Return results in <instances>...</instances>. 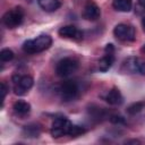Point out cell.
I'll list each match as a JSON object with an SVG mask.
<instances>
[{"label":"cell","instance_id":"cell-7","mask_svg":"<svg viewBox=\"0 0 145 145\" xmlns=\"http://www.w3.org/2000/svg\"><path fill=\"white\" fill-rule=\"evenodd\" d=\"M113 34H114L116 39H118L119 41H122V42H133L136 37L135 27L133 25L123 24V23L118 24L114 27Z\"/></svg>","mask_w":145,"mask_h":145},{"label":"cell","instance_id":"cell-23","mask_svg":"<svg viewBox=\"0 0 145 145\" xmlns=\"http://www.w3.org/2000/svg\"><path fill=\"white\" fill-rule=\"evenodd\" d=\"M127 143H128V144H138V143H140V142L137 140V139H133V140H128Z\"/></svg>","mask_w":145,"mask_h":145},{"label":"cell","instance_id":"cell-8","mask_svg":"<svg viewBox=\"0 0 145 145\" xmlns=\"http://www.w3.org/2000/svg\"><path fill=\"white\" fill-rule=\"evenodd\" d=\"M114 62V48L112 44H106L104 56L99 60V70L102 72L108 71Z\"/></svg>","mask_w":145,"mask_h":145},{"label":"cell","instance_id":"cell-10","mask_svg":"<svg viewBox=\"0 0 145 145\" xmlns=\"http://www.w3.org/2000/svg\"><path fill=\"white\" fill-rule=\"evenodd\" d=\"M100 16H101L100 7L93 1L86 2V5L84 6V9H83V17L86 20L94 22V20H97L100 18Z\"/></svg>","mask_w":145,"mask_h":145},{"label":"cell","instance_id":"cell-9","mask_svg":"<svg viewBox=\"0 0 145 145\" xmlns=\"http://www.w3.org/2000/svg\"><path fill=\"white\" fill-rule=\"evenodd\" d=\"M123 66H126L127 70L130 72H137L139 75H145V61L140 58L130 57L125 61Z\"/></svg>","mask_w":145,"mask_h":145},{"label":"cell","instance_id":"cell-13","mask_svg":"<svg viewBox=\"0 0 145 145\" xmlns=\"http://www.w3.org/2000/svg\"><path fill=\"white\" fill-rule=\"evenodd\" d=\"M12 109H14V112L16 116L18 117H26L29 112H31V104L26 101H23V100H18L14 103L12 105Z\"/></svg>","mask_w":145,"mask_h":145},{"label":"cell","instance_id":"cell-21","mask_svg":"<svg viewBox=\"0 0 145 145\" xmlns=\"http://www.w3.org/2000/svg\"><path fill=\"white\" fill-rule=\"evenodd\" d=\"M1 91H2V102H3L5 99H6L7 92H8V87H7L6 83H1Z\"/></svg>","mask_w":145,"mask_h":145},{"label":"cell","instance_id":"cell-3","mask_svg":"<svg viewBox=\"0 0 145 145\" xmlns=\"http://www.w3.org/2000/svg\"><path fill=\"white\" fill-rule=\"evenodd\" d=\"M78 69V61L74 58L66 57L57 62L56 74L59 77H68Z\"/></svg>","mask_w":145,"mask_h":145},{"label":"cell","instance_id":"cell-19","mask_svg":"<svg viewBox=\"0 0 145 145\" xmlns=\"http://www.w3.org/2000/svg\"><path fill=\"white\" fill-rule=\"evenodd\" d=\"M85 133V129L80 126H77V125H71L70 127V130H69V136L71 137H77V136H80L82 134Z\"/></svg>","mask_w":145,"mask_h":145},{"label":"cell","instance_id":"cell-22","mask_svg":"<svg viewBox=\"0 0 145 145\" xmlns=\"http://www.w3.org/2000/svg\"><path fill=\"white\" fill-rule=\"evenodd\" d=\"M138 6L145 8V0H138Z\"/></svg>","mask_w":145,"mask_h":145},{"label":"cell","instance_id":"cell-18","mask_svg":"<svg viewBox=\"0 0 145 145\" xmlns=\"http://www.w3.org/2000/svg\"><path fill=\"white\" fill-rule=\"evenodd\" d=\"M14 57H15V54H14V52H12L10 49H2V50L0 51V59H1V61H3V62L11 61V60L14 59Z\"/></svg>","mask_w":145,"mask_h":145},{"label":"cell","instance_id":"cell-17","mask_svg":"<svg viewBox=\"0 0 145 145\" xmlns=\"http://www.w3.org/2000/svg\"><path fill=\"white\" fill-rule=\"evenodd\" d=\"M144 108H145V102H144V101L134 102V103H131V104L127 108V113H129V114H136V113L140 112Z\"/></svg>","mask_w":145,"mask_h":145},{"label":"cell","instance_id":"cell-25","mask_svg":"<svg viewBox=\"0 0 145 145\" xmlns=\"http://www.w3.org/2000/svg\"><path fill=\"white\" fill-rule=\"evenodd\" d=\"M143 52L145 53V44H144V46H143Z\"/></svg>","mask_w":145,"mask_h":145},{"label":"cell","instance_id":"cell-5","mask_svg":"<svg viewBox=\"0 0 145 145\" xmlns=\"http://www.w3.org/2000/svg\"><path fill=\"white\" fill-rule=\"evenodd\" d=\"M14 82V92L16 95H24L26 94L33 86L34 79L29 75H14L12 76Z\"/></svg>","mask_w":145,"mask_h":145},{"label":"cell","instance_id":"cell-6","mask_svg":"<svg viewBox=\"0 0 145 145\" xmlns=\"http://www.w3.org/2000/svg\"><path fill=\"white\" fill-rule=\"evenodd\" d=\"M71 121L66 118V117H58L53 120L51 125V135L54 138L62 137L65 135L69 134L70 127H71Z\"/></svg>","mask_w":145,"mask_h":145},{"label":"cell","instance_id":"cell-12","mask_svg":"<svg viewBox=\"0 0 145 145\" xmlns=\"http://www.w3.org/2000/svg\"><path fill=\"white\" fill-rule=\"evenodd\" d=\"M104 100L111 105H120L123 102V97L117 87H112L104 96Z\"/></svg>","mask_w":145,"mask_h":145},{"label":"cell","instance_id":"cell-11","mask_svg":"<svg viewBox=\"0 0 145 145\" xmlns=\"http://www.w3.org/2000/svg\"><path fill=\"white\" fill-rule=\"evenodd\" d=\"M58 33L61 37H65V39H70V40H75V41H79L83 39V32L74 25L62 26L58 31Z\"/></svg>","mask_w":145,"mask_h":145},{"label":"cell","instance_id":"cell-14","mask_svg":"<svg viewBox=\"0 0 145 145\" xmlns=\"http://www.w3.org/2000/svg\"><path fill=\"white\" fill-rule=\"evenodd\" d=\"M37 2H39V6L48 12L56 11L61 6L60 0H37Z\"/></svg>","mask_w":145,"mask_h":145},{"label":"cell","instance_id":"cell-16","mask_svg":"<svg viewBox=\"0 0 145 145\" xmlns=\"http://www.w3.org/2000/svg\"><path fill=\"white\" fill-rule=\"evenodd\" d=\"M40 133H41V128L36 123H32V125L25 126L24 130H23V134L26 137H37L40 135Z\"/></svg>","mask_w":145,"mask_h":145},{"label":"cell","instance_id":"cell-15","mask_svg":"<svg viewBox=\"0 0 145 145\" xmlns=\"http://www.w3.org/2000/svg\"><path fill=\"white\" fill-rule=\"evenodd\" d=\"M112 6L117 11L121 12H128L131 10L133 7V0H113Z\"/></svg>","mask_w":145,"mask_h":145},{"label":"cell","instance_id":"cell-20","mask_svg":"<svg viewBox=\"0 0 145 145\" xmlns=\"http://www.w3.org/2000/svg\"><path fill=\"white\" fill-rule=\"evenodd\" d=\"M110 121L111 122H114V123H122L123 122V118L121 116L113 114V116H110Z\"/></svg>","mask_w":145,"mask_h":145},{"label":"cell","instance_id":"cell-2","mask_svg":"<svg viewBox=\"0 0 145 145\" xmlns=\"http://www.w3.org/2000/svg\"><path fill=\"white\" fill-rule=\"evenodd\" d=\"M23 20H24V10L22 7H15L6 11L5 15L2 16V24L9 29H14L18 27L23 23Z\"/></svg>","mask_w":145,"mask_h":145},{"label":"cell","instance_id":"cell-1","mask_svg":"<svg viewBox=\"0 0 145 145\" xmlns=\"http://www.w3.org/2000/svg\"><path fill=\"white\" fill-rule=\"evenodd\" d=\"M52 44V39L48 34L39 35L33 40H27L23 43V51L28 54H35L48 50Z\"/></svg>","mask_w":145,"mask_h":145},{"label":"cell","instance_id":"cell-24","mask_svg":"<svg viewBox=\"0 0 145 145\" xmlns=\"http://www.w3.org/2000/svg\"><path fill=\"white\" fill-rule=\"evenodd\" d=\"M142 26H143V29L145 31V17L142 19Z\"/></svg>","mask_w":145,"mask_h":145},{"label":"cell","instance_id":"cell-4","mask_svg":"<svg viewBox=\"0 0 145 145\" xmlns=\"http://www.w3.org/2000/svg\"><path fill=\"white\" fill-rule=\"evenodd\" d=\"M57 92L62 101H72L78 95V86L74 80H65L58 85Z\"/></svg>","mask_w":145,"mask_h":145}]
</instances>
